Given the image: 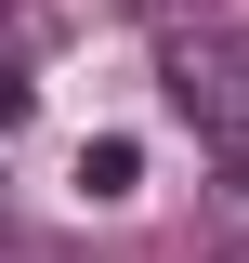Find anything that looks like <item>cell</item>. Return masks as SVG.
Segmentation results:
<instances>
[{"instance_id":"obj_1","label":"cell","mask_w":249,"mask_h":263,"mask_svg":"<svg viewBox=\"0 0 249 263\" xmlns=\"http://www.w3.org/2000/svg\"><path fill=\"white\" fill-rule=\"evenodd\" d=\"M157 92L184 105L197 132H223V105H236V27H184L171 53H157Z\"/></svg>"},{"instance_id":"obj_2","label":"cell","mask_w":249,"mask_h":263,"mask_svg":"<svg viewBox=\"0 0 249 263\" xmlns=\"http://www.w3.org/2000/svg\"><path fill=\"white\" fill-rule=\"evenodd\" d=\"M79 197H92V211L144 197V145H131V132H92V145H79Z\"/></svg>"},{"instance_id":"obj_3","label":"cell","mask_w":249,"mask_h":263,"mask_svg":"<svg viewBox=\"0 0 249 263\" xmlns=\"http://www.w3.org/2000/svg\"><path fill=\"white\" fill-rule=\"evenodd\" d=\"M223 145V224H249V132H210Z\"/></svg>"},{"instance_id":"obj_4","label":"cell","mask_w":249,"mask_h":263,"mask_svg":"<svg viewBox=\"0 0 249 263\" xmlns=\"http://www.w3.org/2000/svg\"><path fill=\"white\" fill-rule=\"evenodd\" d=\"M27 105H39V79H27V66H13V53H0V145L27 132Z\"/></svg>"}]
</instances>
